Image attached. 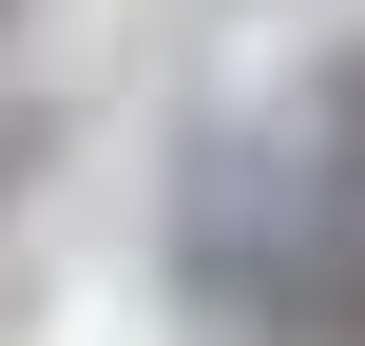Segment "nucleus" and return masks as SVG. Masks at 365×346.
<instances>
[{
    "label": "nucleus",
    "mask_w": 365,
    "mask_h": 346,
    "mask_svg": "<svg viewBox=\"0 0 365 346\" xmlns=\"http://www.w3.org/2000/svg\"><path fill=\"white\" fill-rule=\"evenodd\" d=\"M19 154H38V135H0V193H19Z\"/></svg>",
    "instance_id": "f257e3e1"
}]
</instances>
